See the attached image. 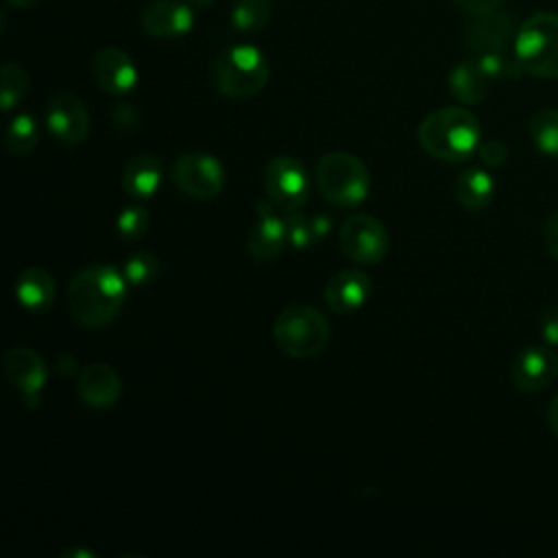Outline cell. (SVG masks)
I'll return each mask as SVG.
<instances>
[{
  "label": "cell",
  "instance_id": "cell-1",
  "mask_svg": "<svg viewBox=\"0 0 558 558\" xmlns=\"http://www.w3.org/2000/svg\"><path fill=\"white\" fill-rule=\"evenodd\" d=\"M129 281L122 268L92 264L74 275L68 286L70 316L87 329H100L118 318L124 307Z\"/></svg>",
  "mask_w": 558,
  "mask_h": 558
},
{
  "label": "cell",
  "instance_id": "cell-2",
  "mask_svg": "<svg viewBox=\"0 0 558 558\" xmlns=\"http://www.w3.org/2000/svg\"><path fill=\"white\" fill-rule=\"evenodd\" d=\"M416 137L429 157L458 163L477 153L482 126L466 107H440L421 120Z\"/></svg>",
  "mask_w": 558,
  "mask_h": 558
},
{
  "label": "cell",
  "instance_id": "cell-3",
  "mask_svg": "<svg viewBox=\"0 0 558 558\" xmlns=\"http://www.w3.org/2000/svg\"><path fill=\"white\" fill-rule=\"evenodd\" d=\"M270 78L266 54L253 44H233L216 54L209 65L211 87L227 98L242 100L259 94Z\"/></svg>",
  "mask_w": 558,
  "mask_h": 558
},
{
  "label": "cell",
  "instance_id": "cell-4",
  "mask_svg": "<svg viewBox=\"0 0 558 558\" xmlns=\"http://www.w3.org/2000/svg\"><path fill=\"white\" fill-rule=\"evenodd\" d=\"M331 338L327 316L312 305H288L272 320L277 349L294 360H310L323 353Z\"/></svg>",
  "mask_w": 558,
  "mask_h": 558
},
{
  "label": "cell",
  "instance_id": "cell-5",
  "mask_svg": "<svg viewBox=\"0 0 558 558\" xmlns=\"http://www.w3.org/2000/svg\"><path fill=\"white\" fill-rule=\"evenodd\" d=\"M320 196L338 207H355L371 190L368 166L353 153L331 150L323 155L314 172Z\"/></svg>",
  "mask_w": 558,
  "mask_h": 558
},
{
  "label": "cell",
  "instance_id": "cell-6",
  "mask_svg": "<svg viewBox=\"0 0 558 558\" xmlns=\"http://www.w3.org/2000/svg\"><path fill=\"white\" fill-rule=\"evenodd\" d=\"M514 54L525 74L558 78V15L538 11L519 24Z\"/></svg>",
  "mask_w": 558,
  "mask_h": 558
},
{
  "label": "cell",
  "instance_id": "cell-7",
  "mask_svg": "<svg viewBox=\"0 0 558 558\" xmlns=\"http://www.w3.org/2000/svg\"><path fill=\"white\" fill-rule=\"evenodd\" d=\"M266 198L283 214L303 209L310 198L312 183L305 166L290 155L272 157L262 174Z\"/></svg>",
  "mask_w": 558,
  "mask_h": 558
},
{
  "label": "cell",
  "instance_id": "cell-8",
  "mask_svg": "<svg viewBox=\"0 0 558 558\" xmlns=\"http://www.w3.org/2000/svg\"><path fill=\"white\" fill-rule=\"evenodd\" d=\"M170 181L174 187L194 198V201H209L216 198L227 181L222 163L209 153H181L170 166Z\"/></svg>",
  "mask_w": 558,
  "mask_h": 558
},
{
  "label": "cell",
  "instance_id": "cell-9",
  "mask_svg": "<svg viewBox=\"0 0 558 558\" xmlns=\"http://www.w3.org/2000/svg\"><path fill=\"white\" fill-rule=\"evenodd\" d=\"M340 251L355 264H379L388 253V231L371 214L349 216L338 231Z\"/></svg>",
  "mask_w": 558,
  "mask_h": 558
},
{
  "label": "cell",
  "instance_id": "cell-10",
  "mask_svg": "<svg viewBox=\"0 0 558 558\" xmlns=\"http://www.w3.org/2000/svg\"><path fill=\"white\" fill-rule=\"evenodd\" d=\"M46 129L63 146H78L89 135V113L83 100L70 92H57L46 100Z\"/></svg>",
  "mask_w": 558,
  "mask_h": 558
},
{
  "label": "cell",
  "instance_id": "cell-11",
  "mask_svg": "<svg viewBox=\"0 0 558 558\" xmlns=\"http://www.w3.org/2000/svg\"><path fill=\"white\" fill-rule=\"evenodd\" d=\"M286 214L279 211L268 198L255 205V220L246 235V248L255 262H275L288 246Z\"/></svg>",
  "mask_w": 558,
  "mask_h": 558
},
{
  "label": "cell",
  "instance_id": "cell-12",
  "mask_svg": "<svg viewBox=\"0 0 558 558\" xmlns=\"http://www.w3.org/2000/svg\"><path fill=\"white\" fill-rule=\"evenodd\" d=\"M2 373L7 381L22 395L24 405L37 408L41 390L48 379V371L39 353L28 347H13L2 357Z\"/></svg>",
  "mask_w": 558,
  "mask_h": 558
},
{
  "label": "cell",
  "instance_id": "cell-13",
  "mask_svg": "<svg viewBox=\"0 0 558 558\" xmlns=\"http://www.w3.org/2000/svg\"><path fill=\"white\" fill-rule=\"evenodd\" d=\"M89 70L96 85L109 96H124L133 92L140 81L137 68L129 57V52L113 44L102 46L94 52L89 61Z\"/></svg>",
  "mask_w": 558,
  "mask_h": 558
},
{
  "label": "cell",
  "instance_id": "cell-14",
  "mask_svg": "<svg viewBox=\"0 0 558 558\" xmlns=\"http://www.w3.org/2000/svg\"><path fill=\"white\" fill-rule=\"evenodd\" d=\"M558 375V355L547 344L523 347L510 364V381L523 392H541Z\"/></svg>",
  "mask_w": 558,
  "mask_h": 558
},
{
  "label": "cell",
  "instance_id": "cell-15",
  "mask_svg": "<svg viewBox=\"0 0 558 558\" xmlns=\"http://www.w3.org/2000/svg\"><path fill=\"white\" fill-rule=\"evenodd\" d=\"M519 24L510 13L490 11L477 15L471 26L466 28V44L477 54H514V39H517Z\"/></svg>",
  "mask_w": 558,
  "mask_h": 558
},
{
  "label": "cell",
  "instance_id": "cell-16",
  "mask_svg": "<svg viewBox=\"0 0 558 558\" xmlns=\"http://www.w3.org/2000/svg\"><path fill=\"white\" fill-rule=\"evenodd\" d=\"M140 26L153 39L183 37L194 26V7L187 0H155L144 7Z\"/></svg>",
  "mask_w": 558,
  "mask_h": 558
},
{
  "label": "cell",
  "instance_id": "cell-17",
  "mask_svg": "<svg viewBox=\"0 0 558 558\" xmlns=\"http://www.w3.org/2000/svg\"><path fill=\"white\" fill-rule=\"evenodd\" d=\"M371 292V277L357 268H347L327 279L323 288V299L331 312L351 314L368 301Z\"/></svg>",
  "mask_w": 558,
  "mask_h": 558
},
{
  "label": "cell",
  "instance_id": "cell-18",
  "mask_svg": "<svg viewBox=\"0 0 558 558\" xmlns=\"http://www.w3.org/2000/svg\"><path fill=\"white\" fill-rule=\"evenodd\" d=\"M76 390L85 405L107 410L120 401L122 379L113 366L105 362H94L78 373Z\"/></svg>",
  "mask_w": 558,
  "mask_h": 558
},
{
  "label": "cell",
  "instance_id": "cell-19",
  "mask_svg": "<svg viewBox=\"0 0 558 558\" xmlns=\"http://www.w3.org/2000/svg\"><path fill=\"white\" fill-rule=\"evenodd\" d=\"M54 279L39 266L24 268L15 279V299L33 314H44L54 303Z\"/></svg>",
  "mask_w": 558,
  "mask_h": 558
},
{
  "label": "cell",
  "instance_id": "cell-20",
  "mask_svg": "<svg viewBox=\"0 0 558 558\" xmlns=\"http://www.w3.org/2000/svg\"><path fill=\"white\" fill-rule=\"evenodd\" d=\"M161 161L150 153L131 157L122 170V187L133 198H150L161 185Z\"/></svg>",
  "mask_w": 558,
  "mask_h": 558
},
{
  "label": "cell",
  "instance_id": "cell-21",
  "mask_svg": "<svg viewBox=\"0 0 558 558\" xmlns=\"http://www.w3.org/2000/svg\"><path fill=\"white\" fill-rule=\"evenodd\" d=\"M447 85H449L451 96L460 105H477L486 98L490 78L480 68V63L475 59H471V61H460L458 65L451 68Z\"/></svg>",
  "mask_w": 558,
  "mask_h": 558
},
{
  "label": "cell",
  "instance_id": "cell-22",
  "mask_svg": "<svg viewBox=\"0 0 558 558\" xmlns=\"http://www.w3.org/2000/svg\"><path fill=\"white\" fill-rule=\"evenodd\" d=\"M495 194V179L484 168H469L458 174L453 183V196L460 207L469 211H482Z\"/></svg>",
  "mask_w": 558,
  "mask_h": 558
},
{
  "label": "cell",
  "instance_id": "cell-23",
  "mask_svg": "<svg viewBox=\"0 0 558 558\" xmlns=\"http://www.w3.org/2000/svg\"><path fill=\"white\" fill-rule=\"evenodd\" d=\"M288 242L294 248H310L323 240L331 227V220L325 214H305L301 209L286 214Z\"/></svg>",
  "mask_w": 558,
  "mask_h": 558
},
{
  "label": "cell",
  "instance_id": "cell-24",
  "mask_svg": "<svg viewBox=\"0 0 558 558\" xmlns=\"http://www.w3.org/2000/svg\"><path fill=\"white\" fill-rule=\"evenodd\" d=\"M275 0H235L229 13L231 26L240 33H259L268 26Z\"/></svg>",
  "mask_w": 558,
  "mask_h": 558
},
{
  "label": "cell",
  "instance_id": "cell-25",
  "mask_svg": "<svg viewBox=\"0 0 558 558\" xmlns=\"http://www.w3.org/2000/svg\"><path fill=\"white\" fill-rule=\"evenodd\" d=\"M530 137L534 146L547 155L558 159V109H541L530 118L527 124Z\"/></svg>",
  "mask_w": 558,
  "mask_h": 558
},
{
  "label": "cell",
  "instance_id": "cell-26",
  "mask_svg": "<svg viewBox=\"0 0 558 558\" xmlns=\"http://www.w3.org/2000/svg\"><path fill=\"white\" fill-rule=\"evenodd\" d=\"M31 85V76L26 72V68L17 61H7L0 70V102H2V111L9 113L13 107H17V102H22V98L26 96Z\"/></svg>",
  "mask_w": 558,
  "mask_h": 558
},
{
  "label": "cell",
  "instance_id": "cell-27",
  "mask_svg": "<svg viewBox=\"0 0 558 558\" xmlns=\"http://www.w3.org/2000/svg\"><path fill=\"white\" fill-rule=\"evenodd\" d=\"M39 140V126L31 113H17L4 131V146L11 155H28Z\"/></svg>",
  "mask_w": 558,
  "mask_h": 558
},
{
  "label": "cell",
  "instance_id": "cell-28",
  "mask_svg": "<svg viewBox=\"0 0 558 558\" xmlns=\"http://www.w3.org/2000/svg\"><path fill=\"white\" fill-rule=\"evenodd\" d=\"M148 222H150V216L146 211V207L142 205H129L124 207L118 218H116V231L122 240L126 242H137L146 235L148 231Z\"/></svg>",
  "mask_w": 558,
  "mask_h": 558
},
{
  "label": "cell",
  "instance_id": "cell-29",
  "mask_svg": "<svg viewBox=\"0 0 558 558\" xmlns=\"http://www.w3.org/2000/svg\"><path fill=\"white\" fill-rule=\"evenodd\" d=\"M122 272L129 286H146L159 275V259L153 253L137 251L122 264Z\"/></svg>",
  "mask_w": 558,
  "mask_h": 558
},
{
  "label": "cell",
  "instance_id": "cell-30",
  "mask_svg": "<svg viewBox=\"0 0 558 558\" xmlns=\"http://www.w3.org/2000/svg\"><path fill=\"white\" fill-rule=\"evenodd\" d=\"M538 329H541V338L547 347H558V303L549 305L541 312L538 318Z\"/></svg>",
  "mask_w": 558,
  "mask_h": 558
},
{
  "label": "cell",
  "instance_id": "cell-31",
  "mask_svg": "<svg viewBox=\"0 0 558 558\" xmlns=\"http://www.w3.org/2000/svg\"><path fill=\"white\" fill-rule=\"evenodd\" d=\"M477 155H480V159H482V163H484V166L497 168V166H501V163L506 161V157H508V148H506L499 140H486V142H482V144H480Z\"/></svg>",
  "mask_w": 558,
  "mask_h": 558
},
{
  "label": "cell",
  "instance_id": "cell-32",
  "mask_svg": "<svg viewBox=\"0 0 558 558\" xmlns=\"http://www.w3.org/2000/svg\"><path fill=\"white\" fill-rule=\"evenodd\" d=\"M543 244L547 253L558 262V209L551 211L543 225Z\"/></svg>",
  "mask_w": 558,
  "mask_h": 558
},
{
  "label": "cell",
  "instance_id": "cell-33",
  "mask_svg": "<svg viewBox=\"0 0 558 558\" xmlns=\"http://www.w3.org/2000/svg\"><path fill=\"white\" fill-rule=\"evenodd\" d=\"M504 0H453V4L466 13V15H484V13H490V11H497L501 7Z\"/></svg>",
  "mask_w": 558,
  "mask_h": 558
},
{
  "label": "cell",
  "instance_id": "cell-34",
  "mask_svg": "<svg viewBox=\"0 0 558 558\" xmlns=\"http://www.w3.org/2000/svg\"><path fill=\"white\" fill-rule=\"evenodd\" d=\"M111 120L118 129L122 131H129V129H135L137 126V113L133 107L129 105H116L113 111H111Z\"/></svg>",
  "mask_w": 558,
  "mask_h": 558
},
{
  "label": "cell",
  "instance_id": "cell-35",
  "mask_svg": "<svg viewBox=\"0 0 558 558\" xmlns=\"http://www.w3.org/2000/svg\"><path fill=\"white\" fill-rule=\"evenodd\" d=\"M547 425L554 432V436L558 438V395L547 405Z\"/></svg>",
  "mask_w": 558,
  "mask_h": 558
},
{
  "label": "cell",
  "instance_id": "cell-36",
  "mask_svg": "<svg viewBox=\"0 0 558 558\" xmlns=\"http://www.w3.org/2000/svg\"><path fill=\"white\" fill-rule=\"evenodd\" d=\"M11 7H17V9H33L37 7L41 0H7Z\"/></svg>",
  "mask_w": 558,
  "mask_h": 558
},
{
  "label": "cell",
  "instance_id": "cell-37",
  "mask_svg": "<svg viewBox=\"0 0 558 558\" xmlns=\"http://www.w3.org/2000/svg\"><path fill=\"white\" fill-rule=\"evenodd\" d=\"M194 9H207V7H211L214 4V0H187Z\"/></svg>",
  "mask_w": 558,
  "mask_h": 558
}]
</instances>
